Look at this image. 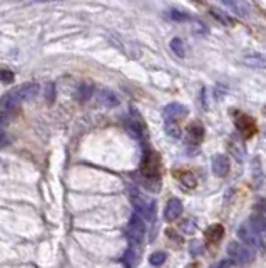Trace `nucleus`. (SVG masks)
Listing matches in <instances>:
<instances>
[{"label": "nucleus", "mask_w": 266, "mask_h": 268, "mask_svg": "<svg viewBox=\"0 0 266 268\" xmlns=\"http://www.w3.org/2000/svg\"><path fill=\"white\" fill-rule=\"evenodd\" d=\"M223 236H224V228L220 223L211 225V227L205 231V238L210 241V243H215V245L220 243V241L223 240Z\"/></svg>", "instance_id": "nucleus-11"}, {"label": "nucleus", "mask_w": 266, "mask_h": 268, "mask_svg": "<svg viewBox=\"0 0 266 268\" xmlns=\"http://www.w3.org/2000/svg\"><path fill=\"white\" fill-rule=\"evenodd\" d=\"M187 113H189V111H187V108H186V106H182V104H177V102L169 104V106H166V108H164V111H163L166 121H176V119L186 118Z\"/></svg>", "instance_id": "nucleus-9"}, {"label": "nucleus", "mask_w": 266, "mask_h": 268, "mask_svg": "<svg viewBox=\"0 0 266 268\" xmlns=\"http://www.w3.org/2000/svg\"><path fill=\"white\" fill-rule=\"evenodd\" d=\"M243 62L254 69H266V57L261 54H248L243 57Z\"/></svg>", "instance_id": "nucleus-12"}, {"label": "nucleus", "mask_w": 266, "mask_h": 268, "mask_svg": "<svg viewBox=\"0 0 266 268\" xmlns=\"http://www.w3.org/2000/svg\"><path fill=\"white\" fill-rule=\"evenodd\" d=\"M234 124H236V129L241 133L244 139H249L254 133H256V123H254V119L248 114L239 113L236 116V119H234Z\"/></svg>", "instance_id": "nucleus-5"}, {"label": "nucleus", "mask_w": 266, "mask_h": 268, "mask_svg": "<svg viewBox=\"0 0 266 268\" xmlns=\"http://www.w3.org/2000/svg\"><path fill=\"white\" fill-rule=\"evenodd\" d=\"M191 248H192V255H200L201 251H203V246L200 243H196V241L191 245Z\"/></svg>", "instance_id": "nucleus-25"}, {"label": "nucleus", "mask_w": 266, "mask_h": 268, "mask_svg": "<svg viewBox=\"0 0 266 268\" xmlns=\"http://www.w3.org/2000/svg\"><path fill=\"white\" fill-rule=\"evenodd\" d=\"M169 17L173 19V20H187V19H189V17H187V14L181 12V10H171Z\"/></svg>", "instance_id": "nucleus-23"}, {"label": "nucleus", "mask_w": 266, "mask_h": 268, "mask_svg": "<svg viewBox=\"0 0 266 268\" xmlns=\"http://www.w3.org/2000/svg\"><path fill=\"white\" fill-rule=\"evenodd\" d=\"M211 15L213 17H216L218 20H220V22H223V24H229V25H233L234 24V20L229 17V15H226V14H223L221 10H216V9H211Z\"/></svg>", "instance_id": "nucleus-21"}, {"label": "nucleus", "mask_w": 266, "mask_h": 268, "mask_svg": "<svg viewBox=\"0 0 266 268\" xmlns=\"http://www.w3.org/2000/svg\"><path fill=\"white\" fill-rule=\"evenodd\" d=\"M166 133L174 139L181 138V128L174 123V121H166Z\"/></svg>", "instance_id": "nucleus-19"}, {"label": "nucleus", "mask_w": 266, "mask_h": 268, "mask_svg": "<svg viewBox=\"0 0 266 268\" xmlns=\"http://www.w3.org/2000/svg\"><path fill=\"white\" fill-rule=\"evenodd\" d=\"M96 97H97V102L102 104L104 108L119 106V99L116 97V94H112L111 91H107V89H101V91H97Z\"/></svg>", "instance_id": "nucleus-10"}, {"label": "nucleus", "mask_w": 266, "mask_h": 268, "mask_svg": "<svg viewBox=\"0 0 266 268\" xmlns=\"http://www.w3.org/2000/svg\"><path fill=\"white\" fill-rule=\"evenodd\" d=\"M92 91H94V87H92V84H82V86H79V89L76 91V99L79 102H86L89 97L92 96Z\"/></svg>", "instance_id": "nucleus-14"}, {"label": "nucleus", "mask_w": 266, "mask_h": 268, "mask_svg": "<svg viewBox=\"0 0 266 268\" xmlns=\"http://www.w3.org/2000/svg\"><path fill=\"white\" fill-rule=\"evenodd\" d=\"M7 114H4V113H0V131H4V126L7 124Z\"/></svg>", "instance_id": "nucleus-26"}, {"label": "nucleus", "mask_w": 266, "mask_h": 268, "mask_svg": "<svg viewBox=\"0 0 266 268\" xmlns=\"http://www.w3.org/2000/svg\"><path fill=\"white\" fill-rule=\"evenodd\" d=\"M161 171V157L158 153L154 151H148L143 157V163H141V173H143L144 178L148 180H156L159 176Z\"/></svg>", "instance_id": "nucleus-3"}, {"label": "nucleus", "mask_w": 266, "mask_h": 268, "mask_svg": "<svg viewBox=\"0 0 266 268\" xmlns=\"http://www.w3.org/2000/svg\"><path fill=\"white\" fill-rule=\"evenodd\" d=\"M54 96H55V92H54V84H49V86H47V101H49L50 104L54 102Z\"/></svg>", "instance_id": "nucleus-24"}, {"label": "nucleus", "mask_w": 266, "mask_h": 268, "mask_svg": "<svg viewBox=\"0 0 266 268\" xmlns=\"http://www.w3.org/2000/svg\"><path fill=\"white\" fill-rule=\"evenodd\" d=\"M166 258H168V256H166L164 251H156V253L149 256V263L153 266H161L166 261Z\"/></svg>", "instance_id": "nucleus-20"}, {"label": "nucleus", "mask_w": 266, "mask_h": 268, "mask_svg": "<svg viewBox=\"0 0 266 268\" xmlns=\"http://www.w3.org/2000/svg\"><path fill=\"white\" fill-rule=\"evenodd\" d=\"M0 81L5 82V84L12 82L14 81V72L9 71V69H4V67H2V69H0Z\"/></svg>", "instance_id": "nucleus-22"}, {"label": "nucleus", "mask_w": 266, "mask_h": 268, "mask_svg": "<svg viewBox=\"0 0 266 268\" xmlns=\"http://www.w3.org/2000/svg\"><path fill=\"white\" fill-rule=\"evenodd\" d=\"M216 268H231V261H221V263L220 265H218Z\"/></svg>", "instance_id": "nucleus-27"}, {"label": "nucleus", "mask_w": 266, "mask_h": 268, "mask_svg": "<svg viewBox=\"0 0 266 268\" xmlns=\"http://www.w3.org/2000/svg\"><path fill=\"white\" fill-rule=\"evenodd\" d=\"M179 181H181L186 188H189V190H194V188L197 186L196 176L192 175L191 171H182V173H179Z\"/></svg>", "instance_id": "nucleus-15"}, {"label": "nucleus", "mask_w": 266, "mask_h": 268, "mask_svg": "<svg viewBox=\"0 0 266 268\" xmlns=\"http://www.w3.org/2000/svg\"><path fill=\"white\" fill-rule=\"evenodd\" d=\"M228 256L229 261L234 265H248L254 260V251L248 248L246 245L239 243V241H231L228 245Z\"/></svg>", "instance_id": "nucleus-2"}, {"label": "nucleus", "mask_w": 266, "mask_h": 268, "mask_svg": "<svg viewBox=\"0 0 266 268\" xmlns=\"http://www.w3.org/2000/svg\"><path fill=\"white\" fill-rule=\"evenodd\" d=\"M182 213V203L179 198H171L168 204H166V209H164V218L168 220V222H174L181 217Z\"/></svg>", "instance_id": "nucleus-8"}, {"label": "nucleus", "mask_w": 266, "mask_h": 268, "mask_svg": "<svg viewBox=\"0 0 266 268\" xmlns=\"http://www.w3.org/2000/svg\"><path fill=\"white\" fill-rule=\"evenodd\" d=\"M5 141H7V136H5L4 131H0V146H4Z\"/></svg>", "instance_id": "nucleus-28"}, {"label": "nucleus", "mask_w": 266, "mask_h": 268, "mask_svg": "<svg viewBox=\"0 0 266 268\" xmlns=\"http://www.w3.org/2000/svg\"><path fill=\"white\" fill-rule=\"evenodd\" d=\"M179 230L182 231V233H186V235H194L196 233V222L194 220H191V218H187V220H182L181 225H179Z\"/></svg>", "instance_id": "nucleus-18"}, {"label": "nucleus", "mask_w": 266, "mask_h": 268, "mask_svg": "<svg viewBox=\"0 0 266 268\" xmlns=\"http://www.w3.org/2000/svg\"><path fill=\"white\" fill-rule=\"evenodd\" d=\"M129 238H131L132 243H141L143 241V236H144V223L143 220H141L138 215H134L131 223H129Z\"/></svg>", "instance_id": "nucleus-6"}, {"label": "nucleus", "mask_w": 266, "mask_h": 268, "mask_svg": "<svg viewBox=\"0 0 266 268\" xmlns=\"http://www.w3.org/2000/svg\"><path fill=\"white\" fill-rule=\"evenodd\" d=\"M169 45H171V50H173L176 56H179V57L186 56V47H184V42H182V39L174 37L173 40H171Z\"/></svg>", "instance_id": "nucleus-17"}, {"label": "nucleus", "mask_w": 266, "mask_h": 268, "mask_svg": "<svg viewBox=\"0 0 266 268\" xmlns=\"http://www.w3.org/2000/svg\"><path fill=\"white\" fill-rule=\"evenodd\" d=\"M238 238L243 241L244 245L248 246V248H258V250H264L266 246L264 243L261 241V238L256 235V231H254L251 228V225H249L248 222L246 223H243L241 227L238 228Z\"/></svg>", "instance_id": "nucleus-4"}, {"label": "nucleus", "mask_w": 266, "mask_h": 268, "mask_svg": "<svg viewBox=\"0 0 266 268\" xmlns=\"http://www.w3.org/2000/svg\"><path fill=\"white\" fill-rule=\"evenodd\" d=\"M224 5L229 9H233L234 14L241 15V17H246L249 12V5L246 2H224Z\"/></svg>", "instance_id": "nucleus-16"}, {"label": "nucleus", "mask_w": 266, "mask_h": 268, "mask_svg": "<svg viewBox=\"0 0 266 268\" xmlns=\"http://www.w3.org/2000/svg\"><path fill=\"white\" fill-rule=\"evenodd\" d=\"M187 138H189L191 143H201L203 138H205V128L200 123H192L189 128H187Z\"/></svg>", "instance_id": "nucleus-13"}, {"label": "nucleus", "mask_w": 266, "mask_h": 268, "mask_svg": "<svg viewBox=\"0 0 266 268\" xmlns=\"http://www.w3.org/2000/svg\"><path fill=\"white\" fill-rule=\"evenodd\" d=\"M211 170L218 178H224L229 173V159L224 154H216L211 159Z\"/></svg>", "instance_id": "nucleus-7"}, {"label": "nucleus", "mask_w": 266, "mask_h": 268, "mask_svg": "<svg viewBox=\"0 0 266 268\" xmlns=\"http://www.w3.org/2000/svg\"><path fill=\"white\" fill-rule=\"evenodd\" d=\"M39 92V84L37 82H25L22 86L12 89L10 92L4 94L0 97V106L5 109H12L17 108L19 104H22L25 101H30L32 97L37 96Z\"/></svg>", "instance_id": "nucleus-1"}]
</instances>
